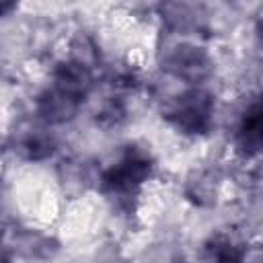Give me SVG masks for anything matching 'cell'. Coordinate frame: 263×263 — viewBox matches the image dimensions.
<instances>
[{
    "label": "cell",
    "mask_w": 263,
    "mask_h": 263,
    "mask_svg": "<svg viewBox=\"0 0 263 263\" xmlns=\"http://www.w3.org/2000/svg\"><path fill=\"white\" fill-rule=\"evenodd\" d=\"M162 68L166 72H171L173 76L181 78V80L197 84V82H201V80H205L210 76L212 62H210V55L201 47L183 43V45L173 47L164 55Z\"/></svg>",
    "instance_id": "3"
},
{
    "label": "cell",
    "mask_w": 263,
    "mask_h": 263,
    "mask_svg": "<svg viewBox=\"0 0 263 263\" xmlns=\"http://www.w3.org/2000/svg\"><path fill=\"white\" fill-rule=\"evenodd\" d=\"M51 86L84 101L86 95L90 92V86H92L90 68L78 60H66V62L58 64V68L53 70V84Z\"/></svg>",
    "instance_id": "5"
},
{
    "label": "cell",
    "mask_w": 263,
    "mask_h": 263,
    "mask_svg": "<svg viewBox=\"0 0 263 263\" xmlns=\"http://www.w3.org/2000/svg\"><path fill=\"white\" fill-rule=\"evenodd\" d=\"M261 41H263V27H261Z\"/></svg>",
    "instance_id": "10"
},
{
    "label": "cell",
    "mask_w": 263,
    "mask_h": 263,
    "mask_svg": "<svg viewBox=\"0 0 263 263\" xmlns=\"http://www.w3.org/2000/svg\"><path fill=\"white\" fill-rule=\"evenodd\" d=\"M152 171V160L140 148H127L125 154L101 175V189L113 195L136 191Z\"/></svg>",
    "instance_id": "2"
},
{
    "label": "cell",
    "mask_w": 263,
    "mask_h": 263,
    "mask_svg": "<svg viewBox=\"0 0 263 263\" xmlns=\"http://www.w3.org/2000/svg\"><path fill=\"white\" fill-rule=\"evenodd\" d=\"M242 247L228 234H214L203 245V261L205 263H240Z\"/></svg>",
    "instance_id": "7"
},
{
    "label": "cell",
    "mask_w": 263,
    "mask_h": 263,
    "mask_svg": "<svg viewBox=\"0 0 263 263\" xmlns=\"http://www.w3.org/2000/svg\"><path fill=\"white\" fill-rule=\"evenodd\" d=\"M240 263H263V242L247 247L242 251V261Z\"/></svg>",
    "instance_id": "9"
},
{
    "label": "cell",
    "mask_w": 263,
    "mask_h": 263,
    "mask_svg": "<svg viewBox=\"0 0 263 263\" xmlns=\"http://www.w3.org/2000/svg\"><path fill=\"white\" fill-rule=\"evenodd\" d=\"M164 117L183 134L201 136L212 127L214 99L203 88H189L168 103Z\"/></svg>",
    "instance_id": "1"
},
{
    "label": "cell",
    "mask_w": 263,
    "mask_h": 263,
    "mask_svg": "<svg viewBox=\"0 0 263 263\" xmlns=\"http://www.w3.org/2000/svg\"><path fill=\"white\" fill-rule=\"evenodd\" d=\"M23 150L27 152L29 158L39 160V158H45V156H49L53 152V142L43 134H33V136H29L25 140Z\"/></svg>",
    "instance_id": "8"
},
{
    "label": "cell",
    "mask_w": 263,
    "mask_h": 263,
    "mask_svg": "<svg viewBox=\"0 0 263 263\" xmlns=\"http://www.w3.org/2000/svg\"><path fill=\"white\" fill-rule=\"evenodd\" d=\"M234 142H236V148L249 156L263 152V103L261 101L251 103L242 111L236 123Z\"/></svg>",
    "instance_id": "4"
},
{
    "label": "cell",
    "mask_w": 263,
    "mask_h": 263,
    "mask_svg": "<svg viewBox=\"0 0 263 263\" xmlns=\"http://www.w3.org/2000/svg\"><path fill=\"white\" fill-rule=\"evenodd\" d=\"M80 103H82L80 99L55 86H49L37 99V113L47 123H64L76 115V111L80 109Z\"/></svg>",
    "instance_id": "6"
}]
</instances>
